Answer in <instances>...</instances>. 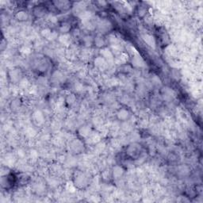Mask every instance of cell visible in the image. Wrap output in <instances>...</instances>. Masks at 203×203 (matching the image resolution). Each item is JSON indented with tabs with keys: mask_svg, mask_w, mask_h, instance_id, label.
I'll list each match as a JSON object with an SVG mask.
<instances>
[{
	"mask_svg": "<svg viewBox=\"0 0 203 203\" xmlns=\"http://www.w3.org/2000/svg\"><path fill=\"white\" fill-rule=\"evenodd\" d=\"M60 42L64 45H69L71 44V42H72V39H71V37L68 33L67 34H62L61 36L60 37Z\"/></svg>",
	"mask_w": 203,
	"mask_h": 203,
	"instance_id": "ac0fdd59",
	"label": "cell"
},
{
	"mask_svg": "<svg viewBox=\"0 0 203 203\" xmlns=\"http://www.w3.org/2000/svg\"><path fill=\"white\" fill-rule=\"evenodd\" d=\"M146 14H147V10H146L144 7H140L138 10L139 16L141 17V18H143V17L146 16Z\"/></svg>",
	"mask_w": 203,
	"mask_h": 203,
	"instance_id": "7402d4cb",
	"label": "cell"
},
{
	"mask_svg": "<svg viewBox=\"0 0 203 203\" xmlns=\"http://www.w3.org/2000/svg\"><path fill=\"white\" fill-rule=\"evenodd\" d=\"M33 121H34L36 124H38V125L42 124L44 121L43 113H42L41 111H39V110H37L36 112L33 113Z\"/></svg>",
	"mask_w": 203,
	"mask_h": 203,
	"instance_id": "30bf717a",
	"label": "cell"
},
{
	"mask_svg": "<svg viewBox=\"0 0 203 203\" xmlns=\"http://www.w3.org/2000/svg\"><path fill=\"white\" fill-rule=\"evenodd\" d=\"M70 148L75 153H80L83 150V144L79 139H74L70 143Z\"/></svg>",
	"mask_w": 203,
	"mask_h": 203,
	"instance_id": "7a4b0ae2",
	"label": "cell"
},
{
	"mask_svg": "<svg viewBox=\"0 0 203 203\" xmlns=\"http://www.w3.org/2000/svg\"><path fill=\"white\" fill-rule=\"evenodd\" d=\"M15 18H16L18 21L19 22H25V21H27L28 18H29V14L26 12L25 11H19L15 14Z\"/></svg>",
	"mask_w": 203,
	"mask_h": 203,
	"instance_id": "ba28073f",
	"label": "cell"
},
{
	"mask_svg": "<svg viewBox=\"0 0 203 203\" xmlns=\"http://www.w3.org/2000/svg\"><path fill=\"white\" fill-rule=\"evenodd\" d=\"M94 43L99 48H103L105 45H106V41H105V39L103 37L99 35V36H97L94 39Z\"/></svg>",
	"mask_w": 203,
	"mask_h": 203,
	"instance_id": "e0dca14e",
	"label": "cell"
},
{
	"mask_svg": "<svg viewBox=\"0 0 203 203\" xmlns=\"http://www.w3.org/2000/svg\"><path fill=\"white\" fill-rule=\"evenodd\" d=\"M106 60L103 56H98L95 60V65L98 68H104L106 66Z\"/></svg>",
	"mask_w": 203,
	"mask_h": 203,
	"instance_id": "4fadbf2b",
	"label": "cell"
},
{
	"mask_svg": "<svg viewBox=\"0 0 203 203\" xmlns=\"http://www.w3.org/2000/svg\"><path fill=\"white\" fill-rule=\"evenodd\" d=\"M91 133L92 132L90 130V128L86 126H82L79 130V133L83 137H88Z\"/></svg>",
	"mask_w": 203,
	"mask_h": 203,
	"instance_id": "5bb4252c",
	"label": "cell"
},
{
	"mask_svg": "<svg viewBox=\"0 0 203 203\" xmlns=\"http://www.w3.org/2000/svg\"><path fill=\"white\" fill-rule=\"evenodd\" d=\"M76 96L74 95H68V96L67 97L66 102L68 103L69 105H72L75 102H76Z\"/></svg>",
	"mask_w": 203,
	"mask_h": 203,
	"instance_id": "ffe728a7",
	"label": "cell"
},
{
	"mask_svg": "<svg viewBox=\"0 0 203 203\" xmlns=\"http://www.w3.org/2000/svg\"><path fill=\"white\" fill-rule=\"evenodd\" d=\"M9 78L14 83H18L22 80V73L18 69H12L9 72Z\"/></svg>",
	"mask_w": 203,
	"mask_h": 203,
	"instance_id": "277c9868",
	"label": "cell"
},
{
	"mask_svg": "<svg viewBox=\"0 0 203 203\" xmlns=\"http://www.w3.org/2000/svg\"><path fill=\"white\" fill-rule=\"evenodd\" d=\"M84 42L85 45H86V46H88V45H90L91 44L94 43V39L90 36H86L84 38Z\"/></svg>",
	"mask_w": 203,
	"mask_h": 203,
	"instance_id": "44dd1931",
	"label": "cell"
},
{
	"mask_svg": "<svg viewBox=\"0 0 203 203\" xmlns=\"http://www.w3.org/2000/svg\"><path fill=\"white\" fill-rule=\"evenodd\" d=\"M71 28H72L71 24L68 22H64L60 26V32L62 33V34H67L70 31Z\"/></svg>",
	"mask_w": 203,
	"mask_h": 203,
	"instance_id": "2e32d148",
	"label": "cell"
},
{
	"mask_svg": "<svg viewBox=\"0 0 203 203\" xmlns=\"http://www.w3.org/2000/svg\"><path fill=\"white\" fill-rule=\"evenodd\" d=\"M33 14L35 15V16L38 17V18H41V17L44 16L45 14V10L42 7H36L33 9Z\"/></svg>",
	"mask_w": 203,
	"mask_h": 203,
	"instance_id": "d6986e66",
	"label": "cell"
},
{
	"mask_svg": "<svg viewBox=\"0 0 203 203\" xmlns=\"http://www.w3.org/2000/svg\"><path fill=\"white\" fill-rule=\"evenodd\" d=\"M130 117V111L126 109H121L117 111V117L119 121H126L129 120Z\"/></svg>",
	"mask_w": 203,
	"mask_h": 203,
	"instance_id": "8992f818",
	"label": "cell"
},
{
	"mask_svg": "<svg viewBox=\"0 0 203 203\" xmlns=\"http://www.w3.org/2000/svg\"><path fill=\"white\" fill-rule=\"evenodd\" d=\"M54 4L56 8L61 11H67L71 6V3L68 1H56V2H54Z\"/></svg>",
	"mask_w": 203,
	"mask_h": 203,
	"instance_id": "9c48e42d",
	"label": "cell"
},
{
	"mask_svg": "<svg viewBox=\"0 0 203 203\" xmlns=\"http://www.w3.org/2000/svg\"><path fill=\"white\" fill-rule=\"evenodd\" d=\"M140 147L137 144H133L129 146L127 149V154L131 157H137L140 155Z\"/></svg>",
	"mask_w": 203,
	"mask_h": 203,
	"instance_id": "3957f363",
	"label": "cell"
},
{
	"mask_svg": "<svg viewBox=\"0 0 203 203\" xmlns=\"http://www.w3.org/2000/svg\"><path fill=\"white\" fill-rule=\"evenodd\" d=\"M125 173V170L121 166H115L113 168V171H112V175H113V179H120L121 177H122V175Z\"/></svg>",
	"mask_w": 203,
	"mask_h": 203,
	"instance_id": "52a82bcc",
	"label": "cell"
},
{
	"mask_svg": "<svg viewBox=\"0 0 203 203\" xmlns=\"http://www.w3.org/2000/svg\"><path fill=\"white\" fill-rule=\"evenodd\" d=\"M142 38H143L144 41L145 42V43H147L148 45H149V46L155 48V46H156V41H155L154 38H153L152 35L144 34V35H143Z\"/></svg>",
	"mask_w": 203,
	"mask_h": 203,
	"instance_id": "9a60e30c",
	"label": "cell"
},
{
	"mask_svg": "<svg viewBox=\"0 0 203 203\" xmlns=\"http://www.w3.org/2000/svg\"><path fill=\"white\" fill-rule=\"evenodd\" d=\"M98 28H99V30L100 31L101 33L109 32V31L112 29V24L110 23V21L103 20V21H101L99 23Z\"/></svg>",
	"mask_w": 203,
	"mask_h": 203,
	"instance_id": "5b68a950",
	"label": "cell"
},
{
	"mask_svg": "<svg viewBox=\"0 0 203 203\" xmlns=\"http://www.w3.org/2000/svg\"><path fill=\"white\" fill-rule=\"evenodd\" d=\"M101 54H102V56L106 60H113V52L110 49H103L101 50Z\"/></svg>",
	"mask_w": 203,
	"mask_h": 203,
	"instance_id": "7c38bea8",
	"label": "cell"
},
{
	"mask_svg": "<svg viewBox=\"0 0 203 203\" xmlns=\"http://www.w3.org/2000/svg\"><path fill=\"white\" fill-rule=\"evenodd\" d=\"M132 63H133V64L134 65L135 67H137V68H140V67L144 66V62L139 55L136 54V55H133V59H132Z\"/></svg>",
	"mask_w": 203,
	"mask_h": 203,
	"instance_id": "8fae6325",
	"label": "cell"
},
{
	"mask_svg": "<svg viewBox=\"0 0 203 203\" xmlns=\"http://www.w3.org/2000/svg\"><path fill=\"white\" fill-rule=\"evenodd\" d=\"M88 183V177L83 172H78L75 177L74 180V185L79 188H83L86 187Z\"/></svg>",
	"mask_w": 203,
	"mask_h": 203,
	"instance_id": "6da1fadb",
	"label": "cell"
}]
</instances>
